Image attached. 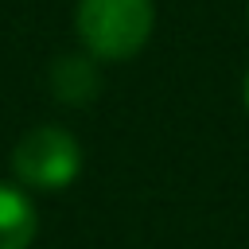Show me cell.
<instances>
[{"mask_svg": "<svg viewBox=\"0 0 249 249\" xmlns=\"http://www.w3.org/2000/svg\"><path fill=\"white\" fill-rule=\"evenodd\" d=\"M97 86H101V78L93 70V58L66 54L51 66V89H54L58 101H70V105L89 101V97H97Z\"/></svg>", "mask_w": 249, "mask_h": 249, "instance_id": "4", "label": "cell"}, {"mask_svg": "<svg viewBox=\"0 0 249 249\" xmlns=\"http://www.w3.org/2000/svg\"><path fill=\"white\" fill-rule=\"evenodd\" d=\"M35 202L19 183H0V249H27L35 241Z\"/></svg>", "mask_w": 249, "mask_h": 249, "instance_id": "3", "label": "cell"}, {"mask_svg": "<svg viewBox=\"0 0 249 249\" xmlns=\"http://www.w3.org/2000/svg\"><path fill=\"white\" fill-rule=\"evenodd\" d=\"M241 97H245V109H249V74H245V82H241Z\"/></svg>", "mask_w": 249, "mask_h": 249, "instance_id": "5", "label": "cell"}, {"mask_svg": "<svg viewBox=\"0 0 249 249\" xmlns=\"http://www.w3.org/2000/svg\"><path fill=\"white\" fill-rule=\"evenodd\" d=\"M78 39L97 62H124L144 51L156 27L152 0H78Z\"/></svg>", "mask_w": 249, "mask_h": 249, "instance_id": "1", "label": "cell"}, {"mask_svg": "<svg viewBox=\"0 0 249 249\" xmlns=\"http://www.w3.org/2000/svg\"><path fill=\"white\" fill-rule=\"evenodd\" d=\"M12 171L23 191H66L82 171V144L62 124H35L16 140Z\"/></svg>", "mask_w": 249, "mask_h": 249, "instance_id": "2", "label": "cell"}]
</instances>
